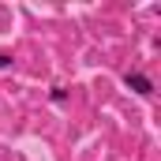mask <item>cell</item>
Returning a JSON list of instances; mask_svg holds the SVG:
<instances>
[{
    "instance_id": "obj_1",
    "label": "cell",
    "mask_w": 161,
    "mask_h": 161,
    "mask_svg": "<svg viewBox=\"0 0 161 161\" xmlns=\"http://www.w3.org/2000/svg\"><path fill=\"white\" fill-rule=\"evenodd\" d=\"M124 82H127V90H135V94H142V97H150V94H154V79H150V75H142V71H127Z\"/></svg>"
},
{
    "instance_id": "obj_2",
    "label": "cell",
    "mask_w": 161,
    "mask_h": 161,
    "mask_svg": "<svg viewBox=\"0 0 161 161\" xmlns=\"http://www.w3.org/2000/svg\"><path fill=\"white\" fill-rule=\"evenodd\" d=\"M0 68H11V53H0Z\"/></svg>"
}]
</instances>
